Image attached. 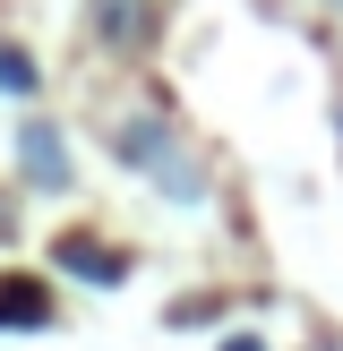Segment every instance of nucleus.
<instances>
[{"mask_svg": "<svg viewBox=\"0 0 343 351\" xmlns=\"http://www.w3.org/2000/svg\"><path fill=\"white\" fill-rule=\"evenodd\" d=\"M112 146H120V163H137V171H146L154 189H163V197H180V206H198V197H206V171H198V163L180 154L172 120H154V112H129Z\"/></svg>", "mask_w": 343, "mask_h": 351, "instance_id": "obj_1", "label": "nucleus"}, {"mask_svg": "<svg viewBox=\"0 0 343 351\" xmlns=\"http://www.w3.org/2000/svg\"><path fill=\"white\" fill-rule=\"evenodd\" d=\"M17 163H26V180L51 189V197L69 189V146H60V129H51V120H26V129H17Z\"/></svg>", "mask_w": 343, "mask_h": 351, "instance_id": "obj_2", "label": "nucleus"}, {"mask_svg": "<svg viewBox=\"0 0 343 351\" xmlns=\"http://www.w3.org/2000/svg\"><path fill=\"white\" fill-rule=\"evenodd\" d=\"M17 326H51V300L26 274H0V335H17Z\"/></svg>", "mask_w": 343, "mask_h": 351, "instance_id": "obj_3", "label": "nucleus"}, {"mask_svg": "<svg viewBox=\"0 0 343 351\" xmlns=\"http://www.w3.org/2000/svg\"><path fill=\"white\" fill-rule=\"evenodd\" d=\"M95 34L112 51H137L146 43V0H95Z\"/></svg>", "mask_w": 343, "mask_h": 351, "instance_id": "obj_4", "label": "nucleus"}, {"mask_svg": "<svg viewBox=\"0 0 343 351\" xmlns=\"http://www.w3.org/2000/svg\"><path fill=\"white\" fill-rule=\"evenodd\" d=\"M60 266H69V274H86V283H120V274H129L112 249H103V240H60Z\"/></svg>", "mask_w": 343, "mask_h": 351, "instance_id": "obj_5", "label": "nucleus"}, {"mask_svg": "<svg viewBox=\"0 0 343 351\" xmlns=\"http://www.w3.org/2000/svg\"><path fill=\"white\" fill-rule=\"evenodd\" d=\"M0 95H34V60L0 43Z\"/></svg>", "mask_w": 343, "mask_h": 351, "instance_id": "obj_6", "label": "nucleus"}, {"mask_svg": "<svg viewBox=\"0 0 343 351\" xmlns=\"http://www.w3.org/2000/svg\"><path fill=\"white\" fill-rule=\"evenodd\" d=\"M223 351H266V343H223Z\"/></svg>", "mask_w": 343, "mask_h": 351, "instance_id": "obj_7", "label": "nucleus"}]
</instances>
